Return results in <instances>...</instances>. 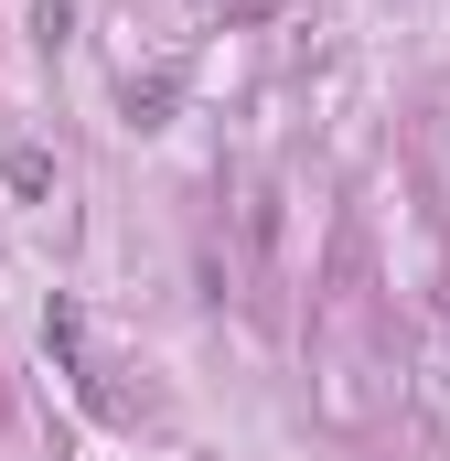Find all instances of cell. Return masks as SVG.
<instances>
[{
    "instance_id": "obj_1",
    "label": "cell",
    "mask_w": 450,
    "mask_h": 461,
    "mask_svg": "<svg viewBox=\"0 0 450 461\" xmlns=\"http://www.w3.org/2000/svg\"><path fill=\"white\" fill-rule=\"evenodd\" d=\"M11 194L43 204V194H54V161H43V150H11Z\"/></svg>"
},
{
    "instance_id": "obj_2",
    "label": "cell",
    "mask_w": 450,
    "mask_h": 461,
    "mask_svg": "<svg viewBox=\"0 0 450 461\" xmlns=\"http://www.w3.org/2000/svg\"><path fill=\"white\" fill-rule=\"evenodd\" d=\"M118 108L140 118V129H161V108H172V76H150V86H140V76H129V97H118Z\"/></svg>"
}]
</instances>
